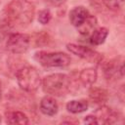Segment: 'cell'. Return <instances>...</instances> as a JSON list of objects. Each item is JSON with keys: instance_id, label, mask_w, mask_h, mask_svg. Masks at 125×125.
Instances as JSON below:
<instances>
[{"instance_id": "1", "label": "cell", "mask_w": 125, "mask_h": 125, "mask_svg": "<svg viewBox=\"0 0 125 125\" xmlns=\"http://www.w3.org/2000/svg\"><path fill=\"white\" fill-rule=\"evenodd\" d=\"M4 21L10 26H26L35 16V6L28 0H12L4 8Z\"/></svg>"}, {"instance_id": "2", "label": "cell", "mask_w": 125, "mask_h": 125, "mask_svg": "<svg viewBox=\"0 0 125 125\" xmlns=\"http://www.w3.org/2000/svg\"><path fill=\"white\" fill-rule=\"evenodd\" d=\"M41 85L46 94L53 97H62L70 92L71 79L64 73H52L42 79Z\"/></svg>"}, {"instance_id": "3", "label": "cell", "mask_w": 125, "mask_h": 125, "mask_svg": "<svg viewBox=\"0 0 125 125\" xmlns=\"http://www.w3.org/2000/svg\"><path fill=\"white\" fill-rule=\"evenodd\" d=\"M16 78L20 88L27 93H33L41 86L42 78L38 70L32 65H21L16 71Z\"/></svg>"}, {"instance_id": "4", "label": "cell", "mask_w": 125, "mask_h": 125, "mask_svg": "<svg viewBox=\"0 0 125 125\" xmlns=\"http://www.w3.org/2000/svg\"><path fill=\"white\" fill-rule=\"evenodd\" d=\"M34 60L44 67H66L70 64V56L63 52L38 51L34 54Z\"/></svg>"}, {"instance_id": "5", "label": "cell", "mask_w": 125, "mask_h": 125, "mask_svg": "<svg viewBox=\"0 0 125 125\" xmlns=\"http://www.w3.org/2000/svg\"><path fill=\"white\" fill-rule=\"evenodd\" d=\"M31 43L30 35L26 33L14 32L8 35L6 40V49L15 55H20L25 53Z\"/></svg>"}, {"instance_id": "6", "label": "cell", "mask_w": 125, "mask_h": 125, "mask_svg": "<svg viewBox=\"0 0 125 125\" xmlns=\"http://www.w3.org/2000/svg\"><path fill=\"white\" fill-rule=\"evenodd\" d=\"M66 49L71 54H73L91 63L100 64L104 61V56L101 53H99L96 50H94L90 47H87V46H83V45H79V44H75V43H68V44H66Z\"/></svg>"}, {"instance_id": "7", "label": "cell", "mask_w": 125, "mask_h": 125, "mask_svg": "<svg viewBox=\"0 0 125 125\" xmlns=\"http://www.w3.org/2000/svg\"><path fill=\"white\" fill-rule=\"evenodd\" d=\"M104 76L107 81H115L124 76V63L121 56L111 59L103 64Z\"/></svg>"}, {"instance_id": "8", "label": "cell", "mask_w": 125, "mask_h": 125, "mask_svg": "<svg viewBox=\"0 0 125 125\" xmlns=\"http://www.w3.org/2000/svg\"><path fill=\"white\" fill-rule=\"evenodd\" d=\"M94 114L97 118L98 124H114L122 119V114L119 111L113 110L105 104H101L94 111Z\"/></svg>"}, {"instance_id": "9", "label": "cell", "mask_w": 125, "mask_h": 125, "mask_svg": "<svg viewBox=\"0 0 125 125\" xmlns=\"http://www.w3.org/2000/svg\"><path fill=\"white\" fill-rule=\"evenodd\" d=\"M40 111L47 116H54L59 111V104L53 96H45L41 99L39 104Z\"/></svg>"}, {"instance_id": "10", "label": "cell", "mask_w": 125, "mask_h": 125, "mask_svg": "<svg viewBox=\"0 0 125 125\" xmlns=\"http://www.w3.org/2000/svg\"><path fill=\"white\" fill-rule=\"evenodd\" d=\"M90 15L89 10L84 6H76L69 12V21L76 28L80 26Z\"/></svg>"}, {"instance_id": "11", "label": "cell", "mask_w": 125, "mask_h": 125, "mask_svg": "<svg viewBox=\"0 0 125 125\" xmlns=\"http://www.w3.org/2000/svg\"><path fill=\"white\" fill-rule=\"evenodd\" d=\"M77 78L79 83L84 87H90L92 86L98 78V72L96 68L94 67H86L83 68L78 74Z\"/></svg>"}, {"instance_id": "12", "label": "cell", "mask_w": 125, "mask_h": 125, "mask_svg": "<svg viewBox=\"0 0 125 125\" xmlns=\"http://www.w3.org/2000/svg\"><path fill=\"white\" fill-rule=\"evenodd\" d=\"M88 96L90 101L95 104H104L108 98H109V94L108 92L101 87H91L89 92H88Z\"/></svg>"}, {"instance_id": "13", "label": "cell", "mask_w": 125, "mask_h": 125, "mask_svg": "<svg viewBox=\"0 0 125 125\" xmlns=\"http://www.w3.org/2000/svg\"><path fill=\"white\" fill-rule=\"evenodd\" d=\"M5 121L8 124H21L26 125L29 124V119L27 115L19 110H11L5 113Z\"/></svg>"}, {"instance_id": "14", "label": "cell", "mask_w": 125, "mask_h": 125, "mask_svg": "<svg viewBox=\"0 0 125 125\" xmlns=\"http://www.w3.org/2000/svg\"><path fill=\"white\" fill-rule=\"evenodd\" d=\"M97 25H98L97 18L90 14L88 18L85 20V21L80 26L77 27V30L82 36H89L94 31V29L97 28Z\"/></svg>"}, {"instance_id": "15", "label": "cell", "mask_w": 125, "mask_h": 125, "mask_svg": "<svg viewBox=\"0 0 125 125\" xmlns=\"http://www.w3.org/2000/svg\"><path fill=\"white\" fill-rule=\"evenodd\" d=\"M108 35V29L106 27H97L94 31L89 35V41L93 46H99L104 43L106 37Z\"/></svg>"}, {"instance_id": "16", "label": "cell", "mask_w": 125, "mask_h": 125, "mask_svg": "<svg viewBox=\"0 0 125 125\" xmlns=\"http://www.w3.org/2000/svg\"><path fill=\"white\" fill-rule=\"evenodd\" d=\"M65 107H66L67 111H69L70 113L77 114V113H81V112L86 111L89 107V103L85 99L71 100V101L67 102Z\"/></svg>"}, {"instance_id": "17", "label": "cell", "mask_w": 125, "mask_h": 125, "mask_svg": "<svg viewBox=\"0 0 125 125\" xmlns=\"http://www.w3.org/2000/svg\"><path fill=\"white\" fill-rule=\"evenodd\" d=\"M107 9L111 11H119L124 6L125 0H100Z\"/></svg>"}, {"instance_id": "18", "label": "cell", "mask_w": 125, "mask_h": 125, "mask_svg": "<svg viewBox=\"0 0 125 125\" xmlns=\"http://www.w3.org/2000/svg\"><path fill=\"white\" fill-rule=\"evenodd\" d=\"M37 19L41 24H47L50 22V21L52 19V13L49 9H43V10L39 11Z\"/></svg>"}, {"instance_id": "19", "label": "cell", "mask_w": 125, "mask_h": 125, "mask_svg": "<svg viewBox=\"0 0 125 125\" xmlns=\"http://www.w3.org/2000/svg\"><path fill=\"white\" fill-rule=\"evenodd\" d=\"M50 41V37L49 34L46 32H41V33H37L36 34V38H35V43L37 46H42V45H46L48 44Z\"/></svg>"}, {"instance_id": "20", "label": "cell", "mask_w": 125, "mask_h": 125, "mask_svg": "<svg viewBox=\"0 0 125 125\" xmlns=\"http://www.w3.org/2000/svg\"><path fill=\"white\" fill-rule=\"evenodd\" d=\"M83 121H84V123H86V124H98L97 118H96V116H95L94 113L86 115V116L84 117V120H83Z\"/></svg>"}, {"instance_id": "21", "label": "cell", "mask_w": 125, "mask_h": 125, "mask_svg": "<svg viewBox=\"0 0 125 125\" xmlns=\"http://www.w3.org/2000/svg\"><path fill=\"white\" fill-rule=\"evenodd\" d=\"M67 0H50L51 4L55 7H60V6H62Z\"/></svg>"}, {"instance_id": "22", "label": "cell", "mask_w": 125, "mask_h": 125, "mask_svg": "<svg viewBox=\"0 0 125 125\" xmlns=\"http://www.w3.org/2000/svg\"><path fill=\"white\" fill-rule=\"evenodd\" d=\"M62 123H65V124H77V123H79V121L77 119H68V120H62Z\"/></svg>"}, {"instance_id": "23", "label": "cell", "mask_w": 125, "mask_h": 125, "mask_svg": "<svg viewBox=\"0 0 125 125\" xmlns=\"http://www.w3.org/2000/svg\"><path fill=\"white\" fill-rule=\"evenodd\" d=\"M1 96H2V86H1V81H0V99H1Z\"/></svg>"}, {"instance_id": "24", "label": "cell", "mask_w": 125, "mask_h": 125, "mask_svg": "<svg viewBox=\"0 0 125 125\" xmlns=\"http://www.w3.org/2000/svg\"><path fill=\"white\" fill-rule=\"evenodd\" d=\"M1 122H2V116L0 115V123H1Z\"/></svg>"}]
</instances>
